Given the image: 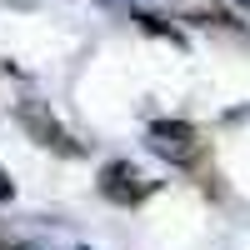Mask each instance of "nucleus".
<instances>
[{"label":"nucleus","mask_w":250,"mask_h":250,"mask_svg":"<svg viewBox=\"0 0 250 250\" xmlns=\"http://www.w3.org/2000/svg\"><path fill=\"white\" fill-rule=\"evenodd\" d=\"M235 5H245V10H250V0H235Z\"/></svg>","instance_id":"0eeeda50"},{"label":"nucleus","mask_w":250,"mask_h":250,"mask_svg":"<svg viewBox=\"0 0 250 250\" xmlns=\"http://www.w3.org/2000/svg\"><path fill=\"white\" fill-rule=\"evenodd\" d=\"M135 20H140V30H145V35H170V40H180V30H175V25H165V20L150 15V10H140Z\"/></svg>","instance_id":"39448f33"},{"label":"nucleus","mask_w":250,"mask_h":250,"mask_svg":"<svg viewBox=\"0 0 250 250\" xmlns=\"http://www.w3.org/2000/svg\"><path fill=\"white\" fill-rule=\"evenodd\" d=\"M100 195L115 200V205H135V200L150 195V180H145L130 160H110L105 170H100Z\"/></svg>","instance_id":"7ed1b4c3"},{"label":"nucleus","mask_w":250,"mask_h":250,"mask_svg":"<svg viewBox=\"0 0 250 250\" xmlns=\"http://www.w3.org/2000/svg\"><path fill=\"white\" fill-rule=\"evenodd\" d=\"M10 195H15V185H10V175L0 170V205H10Z\"/></svg>","instance_id":"423d86ee"},{"label":"nucleus","mask_w":250,"mask_h":250,"mask_svg":"<svg viewBox=\"0 0 250 250\" xmlns=\"http://www.w3.org/2000/svg\"><path fill=\"white\" fill-rule=\"evenodd\" d=\"M190 20H200V25H220V30H230V25H235V20L225 15V10L205 5V0H190Z\"/></svg>","instance_id":"20e7f679"},{"label":"nucleus","mask_w":250,"mask_h":250,"mask_svg":"<svg viewBox=\"0 0 250 250\" xmlns=\"http://www.w3.org/2000/svg\"><path fill=\"white\" fill-rule=\"evenodd\" d=\"M150 150L160 160H170V165H195L205 155V140L195 125H185V120H155L150 125Z\"/></svg>","instance_id":"f257e3e1"},{"label":"nucleus","mask_w":250,"mask_h":250,"mask_svg":"<svg viewBox=\"0 0 250 250\" xmlns=\"http://www.w3.org/2000/svg\"><path fill=\"white\" fill-rule=\"evenodd\" d=\"M15 120L25 125L45 150H55V155H80V140H70V130H65V125H60L45 105H40V100H20V105H15Z\"/></svg>","instance_id":"f03ea898"}]
</instances>
